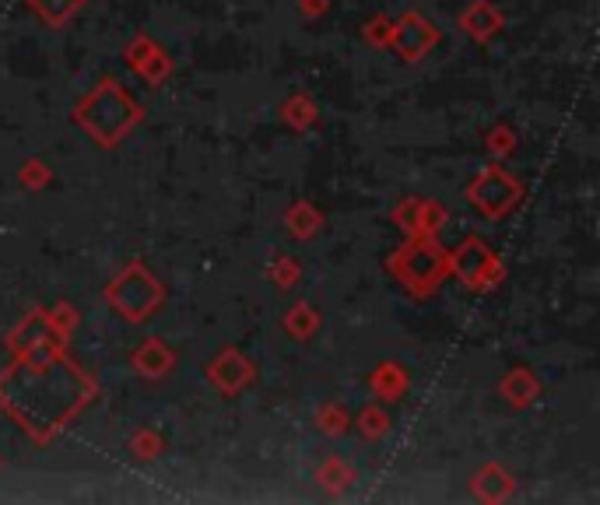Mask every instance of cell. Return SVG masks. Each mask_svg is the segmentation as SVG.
<instances>
[{"instance_id":"obj_3","label":"cell","mask_w":600,"mask_h":505,"mask_svg":"<svg viewBox=\"0 0 600 505\" xmlns=\"http://www.w3.org/2000/svg\"><path fill=\"white\" fill-rule=\"evenodd\" d=\"M386 271L393 274V281L404 292H411L415 299H425L450 278V253L432 235H411L390 257Z\"/></svg>"},{"instance_id":"obj_8","label":"cell","mask_w":600,"mask_h":505,"mask_svg":"<svg viewBox=\"0 0 600 505\" xmlns=\"http://www.w3.org/2000/svg\"><path fill=\"white\" fill-rule=\"evenodd\" d=\"M123 57H127V64L134 67L148 85H162V81L172 74V57L148 36V32H137V36L127 43V50H123Z\"/></svg>"},{"instance_id":"obj_9","label":"cell","mask_w":600,"mask_h":505,"mask_svg":"<svg viewBox=\"0 0 600 505\" xmlns=\"http://www.w3.org/2000/svg\"><path fill=\"white\" fill-rule=\"evenodd\" d=\"M393 221L400 225V232H408V239L411 235H436L446 221V211L436 204V200L408 197L393 207Z\"/></svg>"},{"instance_id":"obj_4","label":"cell","mask_w":600,"mask_h":505,"mask_svg":"<svg viewBox=\"0 0 600 505\" xmlns=\"http://www.w3.org/2000/svg\"><path fill=\"white\" fill-rule=\"evenodd\" d=\"M106 302L120 320L127 323H144L148 316H155L165 302V288L141 260L127 264L113 278V285H106Z\"/></svg>"},{"instance_id":"obj_10","label":"cell","mask_w":600,"mask_h":505,"mask_svg":"<svg viewBox=\"0 0 600 505\" xmlns=\"http://www.w3.org/2000/svg\"><path fill=\"white\" fill-rule=\"evenodd\" d=\"M204 376H208L222 393H239L243 386L253 383V362L243 355V351L225 348L222 355L204 369Z\"/></svg>"},{"instance_id":"obj_28","label":"cell","mask_w":600,"mask_h":505,"mask_svg":"<svg viewBox=\"0 0 600 505\" xmlns=\"http://www.w3.org/2000/svg\"><path fill=\"white\" fill-rule=\"evenodd\" d=\"M330 8V0H302V15H323V11Z\"/></svg>"},{"instance_id":"obj_23","label":"cell","mask_w":600,"mask_h":505,"mask_svg":"<svg viewBox=\"0 0 600 505\" xmlns=\"http://www.w3.org/2000/svg\"><path fill=\"white\" fill-rule=\"evenodd\" d=\"M485 141H488V148H492L495 155H509V151H513V144H516V134L506 127V123H499V127L488 130Z\"/></svg>"},{"instance_id":"obj_7","label":"cell","mask_w":600,"mask_h":505,"mask_svg":"<svg viewBox=\"0 0 600 505\" xmlns=\"http://www.w3.org/2000/svg\"><path fill=\"white\" fill-rule=\"evenodd\" d=\"M436 43H439V29H436V25L425 22L422 15H404L390 29V43H386V46H393V50H397L400 57L408 60V64H418V60H422Z\"/></svg>"},{"instance_id":"obj_16","label":"cell","mask_w":600,"mask_h":505,"mask_svg":"<svg viewBox=\"0 0 600 505\" xmlns=\"http://www.w3.org/2000/svg\"><path fill=\"white\" fill-rule=\"evenodd\" d=\"M81 4H85V0H29L32 15H39L46 25H53V29L71 22L81 11Z\"/></svg>"},{"instance_id":"obj_27","label":"cell","mask_w":600,"mask_h":505,"mask_svg":"<svg viewBox=\"0 0 600 505\" xmlns=\"http://www.w3.org/2000/svg\"><path fill=\"white\" fill-rule=\"evenodd\" d=\"M390 29H393V25L386 22V18H376V22L365 25V39H369V43H376V46H386V43H390Z\"/></svg>"},{"instance_id":"obj_19","label":"cell","mask_w":600,"mask_h":505,"mask_svg":"<svg viewBox=\"0 0 600 505\" xmlns=\"http://www.w3.org/2000/svg\"><path fill=\"white\" fill-rule=\"evenodd\" d=\"M285 120H288V127H295V130L313 127V123H316L313 102H309L306 95H295L292 102H285Z\"/></svg>"},{"instance_id":"obj_26","label":"cell","mask_w":600,"mask_h":505,"mask_svg":"<svg viewBox=\"0 0 600 505\" xmlns=\"http://www.w3.org/2000/svg\"><path fill=\"white\" fill-rule=\"evenodd\" d=\"M358 421H362V432L369 435V439H372V435H383L386 425H390V421H386V414L376 411V407H365L362 418H358Z\"/></svg>"},{"instance_id":"obj_25","label":"cell","mask_w":600,"mask_h":505,"mask_svg":"<svg viewBox=\"0 0 600 505\" xmlns=\"http://www.w3.org/2000/svg\"><path fill=\"white\" fill-rule=\"evenodd\" d=\"M50 183V169H46L43 162H25L22 165V186H29V190H39V186Z\"/></svg>"},{"instance_id":"obj_5","label":"cell","mask_w":600,"mask_h":505,"mask_svg":"<svg viewBox=\"0 0 600 505\" xmlns=\"http://www.w3.org/2000/svg\"><path fill=\"white\" fill-rule=\"evenodd\" d=\"M523 197V186L520 179L509 176L502 165H488V169H481L478 176L467 183V200H471V207L481 214V218H506L509 211H516V204H520Z\"/></svg>"},{"instance_id":"obj_17","label":"cell","mask_w":600,"mask_h":505,"mask_svg":"<svg viewBox=\"0 0 600 505\" xmlns=\"http://www.w3.org/2000/svg\"><path fill=\"white\" fill-rule=\"evenodd\" d=\"M285 225H288V232H292L295 239H309V235H316V228L323 225V214L316 211L309 200H299V204L288 207Z\"/></svg>"},{"instance_id":"obj_18","label":"cell","mask_w":600,"mask_h":505,"mask_svg":"<svg viewBox=\"0 0 600 505\" xmlns=\"http://www.w3.org/2000/svg\"><path fill=\"white\" fill-rule=\"evenodd\" d=\"M316 327H320V313H316L309 302H299V306L285 313V330L295 341H309V337L316 334Z\"/></svg>"},{"instance_id":"obj_24","label":"cell","mask_w":600,"mask_h":505,"mask_svg":"<svg viewBox=\"0 0 600 505\" xmlns=\"http://www.w3.org/2000/svg\"><path fill=\"white\" fill-rule=\"evenodd\" d=\"M130 449H134L141 460H151V456H158V449H162V439H158L155 432H137L134 442H130Z\"/></svg>"},{"instance_id":"obj_13","label":"cell","mask_w":600,"mask_h":505,"mask_svg":"<svg viewBox=\"0 0 600 505\" xmlns=\"http://www.w3.org/2000/svg\"><path fill=\"white\" fill-rule=\"evenodd\" d=\"M499 390L513 407H530L537 400V393H541V383H537V376L527 365H516V369H509L506 376H502Z\"/></svg>"},{"instance_id":"obj_6","label":"cell","mask_w":600,"mask_h":505,"mask_svg":"<svg viewBox=\"0 0 600 505\" xmlns=\"http://www.w3.org/2000/svg\"><path fill=\"white\" fill-rule=\"evenodd\" d=\"M450 274H457L474 292H488L506 278V267L478 235H471V239L460 242L457 253H450Z\"/></svg>"},{"instance_id":"obj_14","label":"cell","mask_w":600,"mask_h":505,"mask_svg":"<svg viewBox=\"0 0 600 505\" xmlns=\"http://www.w3.org/2000/svg\"><path fill=\"white\" fill-rule=\"evenodd\" d=\"M513 484L516 481L499 467V463H488V467L471 481V488H474V495L485 498V502H502V498L513 491Z\"/></svg>"},{"instance_id":"obj_20","label":"cell","mask_w":600,"mask_h":505,"mask_svg":"<svg viewBox=\"0 0 600 505\" xmlns=\"http://www.w3.org/2000/svg\"><path fill=\"white\" fill-rule=\"evenodd\" d=\"M348 411L344 407H337V404H327V407H320V414H316V425L323 428L327 435H341V432H348Z\"/></svg>"},{"instance_id":"obj_22","label":"cell","mask_w":600,"mask_h":505,"mask_svg":"<svg viewBox=\"0 0 600 505\" xmlns=\"http://www.w3.org/2000/svg\"><path fill=\"white\" fill-rule=\"evenodd\" d=\"M271 278H274V285H278V288H292L295 281H299V264H295V260H288V257H278V260H274V267H271Z\"/></svg>"},{"instance_id":"obj_11","label":"cell","mask_w":600,"mask_h":505,"mask_svg":"<svg viewBox=\"0 0 600 505\" xmlns=\"http://www.w3.org/2000/svg\"><path fill=\"white\" fill-rule=\"evenodd\" d=\"M457 25L474 39V43H488V39L502 32L506 18H502V11L495 8V4H488V0H474L471 8L457 18Z\"/></svg>"},{"instance_id":"obj_15","label":"cell","mask_w":600,"mask_h":505,"mask_svg":"<svg viewBox=\"0 0 600 505\" xmlns=\"http://www.w3.org/2000/svg\"><path fill=\"white\" fill-rule=\"evenodd\" d=\"M372 390H376L379 400H386V404H393V400L404 397V390H408V372L397 369V365H379L376 372H372Z\"/></svg>"},{"instance_id":"obj_21","label":"cell","mask_w":600,"mask_h":505,"mask_svg":"<svg viewBox=\"0 0 600 505\" xmlns=\"http://www.w3.org/2000/svg\"><path fill=\"white\" fill-rule=\"evenodd\" d=\"M351 477H355V470L344 467L341 460H330V463H323V467H320V481L327 484L330 491H337V488H344V484H351Z\"/></svg>"},{"instance_id":"obj_12","label":"cell","mask_w":600,"mask_h":505,"mask_svg":"<svg viewBox=\"0 0 600 505\" xmlns=\"http://www.w3.org/2000/svg\"><path fill=\"white\" fill-rule=\"evenodd\" d=\"M172 362H176V355H172V351L165 348V341H158V337H148V341L130 355V365H134L141 376H151V379H162L165 372L172 369Z\"/></svg>"},{"instance_id":"obj_1","label":"cell","mask_w":600,"mask_h":505,"mask_svg":"<svg viewBox=\"0 0 600 505\" xmlns=\"http://www.w3.org/2000/svg\"><path fill=\"white\" fill-rule=\"evenodd\" d=\"M95 400V383L60 344L22 351L8 372H0V407L36 442H50Z\"/></svg>"},{"instance_id":"obj_2","label":"cell","mask_w":600,"mask_h":505,"mask_svg":"<svg viewBox=\"0 0 600 505\" xmlns=\"http://www.w3.org/2000/svg\"><path fill=\"white\" fill-rule=\"evenodd\" d=\"M71 116L95 144L116 148L141 123V106L116 78H102L85 99H78Z\"/></svg>"}]
</instances>
